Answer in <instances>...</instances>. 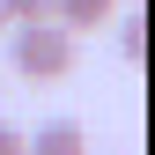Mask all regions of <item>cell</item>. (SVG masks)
<instances>
[{
    "instance_id": "6da1fadb",
    "label": "cell",
    "mask_w": 155,
    "mask_h": 155,
    "mask_svg": "<svg viewBox=\"0 0 155 155\" xmlns=\"http://www.w3.org/2000/svg\"><path fill=\"white\" fill-rule=\"evenodd\" d=\"M8 67L22 81H67L74 74V30H59V22H8Z\"/></svg>"
},
{
    "instance_id": "7a4b0ae2",
    "label": "cell",
    "mask_w": 155,
    "mask_h": 155,
    "mask_svg": "<svg viewBox=\"0 0 155 155\" xmlns=\"http://www.w3.org/2000/svg\"><path fill=\"white\" fill-rule=\"evenodd\" d=\"M22 155H89V133L74 118H45L37 133H22Z\"/></svg>"
},
{
    "instance_id": "3957f363",
    "label": "cell",
    "mask_w": 155,
    "mask_h": 155,
    "mask_svg": "<svg viewBox=\"0 0 155 155\" xmlns=\"http://www.w3.org/2000/svg\"><path fill=\"white\" fill-rule=\"evenodd\" d=\"M111 15H118V0H52V22L74 30V37H81V30H104Z\"/></svg>"
},
{
    "instance_id": "277c9868",
    "label": "cell",
    "mask_w": 155,
    "mask_h": 155,
    "mask_svg": "<svg viewBox=\"0 0 155 155\" xmlns=\"http://www.w3.org/2000/svg\"><path fill=\"white\" fill-rule=\"evenodd\" d=\"M104 30H118V59H140V52H148V22H140V15H111Z\"/></svg>"
},
{
    "instance_id": "5b68a950",
    "label": "cell",
    "mask_w": 155,
    "mask_h": 155,
    "mask_svg": "<svg viewBox=\"0 0 155 155\" xmlns=\"http://www.w3.org/2000/svg\"><path fill=\"white\" fill-rule=\"evenodd\" d=\"M8 22H52V0H0Z\"/></svg>"
},
{
    "instance_id": "8992f818",
    "label": "cell",
    "mask_w": 155,
    "mask_h": 155,
    "mask_svg": "<svg viewBox=\"0 0 155 155\" xmlns=\"http://www.w3.org/2000/svg\"><path fill=\"white\" fill-rule=\"evenodd\" d=\"M0 155H22V133L15 126H0Z\"/></svg>"
},
{
    "instance_id": "52a82bcc",
    "label": "cell",
    "mask_w": 155,
    "mask_h": 155,
    "mask_svg": "<svg viewBox=\"0 0 155 155\" xmlns=\"http://www.w3.org/2000/svg\"><path fill=\"white\" fill-rule=\"evenodd\" d=\"M0 37H8V8H0Z\"/></svg>"
}]
</instances>
